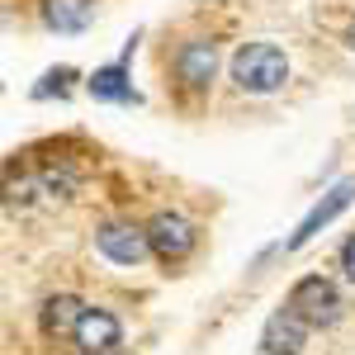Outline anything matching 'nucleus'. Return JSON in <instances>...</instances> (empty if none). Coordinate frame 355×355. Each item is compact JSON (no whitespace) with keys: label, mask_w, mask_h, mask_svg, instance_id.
I'll return each mask as SVG.
<instances>
[{"label":"nucleus","mask_w":355,"mask_h":355,"mask_svg":"<svg viewBox=\"0 0 355 355\" xmlns=\"http://www.w3.org/2000/svg\"><path fill=\"white\" fill-rule=\"evenodd\" d=\"M85 303L76 294H48V299L38 303V331L48 336V341H62V336H71L76 322H81Z\"/></svg>","instance_id":"obj_10"},{"label":"nucleus","mask_w":355,"mask_h":355,"mask_svg":"<svg viewBox=\"0 0 355 355\" xmlns=\"http://www.w3.org/2000/svg\"><path fill=\"white\" fill-rule=\"evenodd\" d=\"M147 242H152V256H157L162 266H180L194 246H199V232H194V223L185 218V214L162 209L157 218L147 223Z\"/></svg>","instance_id":"obj_4"},{"label":"nucleus","mask_w":355,"mask_h":355,"mask_svg":"<svg viewBox=\"0 0 355 355\" xmlns=\"http://www.w3.org/2000/svg\"><path fill=\"white\" fill-rule=\"evenodd\" d=\"M71 346L81 355H114L123 346V327H119V318L110 308H85L76 331H71Z\"/></svg>","instance_id":"obj_7"},{"label":"nucleus","mask_w":355,"mask_h":355,"mask_svg":"<svg viewBox=\"0 0 355 355\" xmlns=\"http://www.w3.org/2000/svg\"><path fill=\"white\" fill-rule=\"evenodd\" d=\"M351 199H355V175H346V180H336V185H331V190L299 218V227H294V237L284 242V251H299V246H308L331 218H341V214L351 209Z\"/></svg>","instance_id":"obj_6"},{"label":"nucleus","mask_w":355,"mask_h":355,"mask_svg":"<svg viewBox=\"0 0 355 355\" xmlns=\"http://www.w3.org/2000/svg\"><path fill=\"white\" fill-rule=\"evenodd\" d=\"M133 48H137V33L128 38V48H123V57H119V62L95 67V71H90L85 90H90L95 100H105V105H142V95H137L133 81H128V57H133Z\"/></svg>","instance_id":"obj_8"},{"label":"nucleus","mask_w":355,"mask_h":355,"mask_svg":"<svg viewBox=\"0 0 355 355\" xmlns=\"http://www.w3.org/2000/svg\"><path fill=\"white\" fill-rule=\"evenodd\" d=\"M171 71H175L180 90L204 95L214 85V76H218V43L214 38H185L175 48V57H171Z\"/></svg>","instance_id":"obj_3"},{"label":"nucleus","mask_w":355,"mask_h":355,"mask_svg":"<svg viewBox=\"0 0 355 355\" xmlns=\"http://www.w3.org/2000/svg\"><path fill=\"white\" fill-rule=\"evenodd\" d=\"M38 15L53 33H85L95 19V0H38Z\"/></svg>","instance_id":"obj_11"},{"label":"nucleus","mask_w":355,"mask_h":355,"mask_svg":"<svg viewBox=\"0 0 355 355\" xmlns=\"http://www.w3.org/2000/svg\"><path fill=\"white\" fill-rule=\"evenodd\" d=\"M341 270H346V279L355 284V232L341 242Z\"/></svg>","instance_id":"obj_14"},{"label":"nucleus","mask_w":355,"mask_h":355,"mask_svg":"<svg viewBox=\"0 0 355 355\" xmlns=\"http://www.w3.org/2000/svg\"><path fill=\"white\" fill-rule=\"evenodd\" d=\"M284 308H294L308 327H331L336 318H341V289L331 284L327 275H303L299 284L289 289V299H284Z\"/></svg>","instance_id":"obj_2"},{"label":"nucleus","mask_w":355,"mask_h":355,"mask_svg":"<svg viewBox=\"0 0 355 355\" xmlns=\"http://www.w3.org/2000/svg\"><path fill=\"white\" fill-rule=\"evenodd\" d=\"M232 81L246 95H275V90H284V81H289V57H284L279 43H266V38L242 43L232 53Z\"/></svg>","instance_id":"obj_1"},{"label":"nucleus","mask_w":355,"mask_h":355,"mask_svg":"<svg viewBox=\"0 0 355 355\" xmlns=\"http://www.w3.org/2000/svg\"><path fill=\"white\" fill-rule=\"evenodd\" d=\"M33 180H38V194H43V199H71V194L81 190V175H76L67 162L38 166V171H33Z\"/></svg>","instance_id":"obj_12"},{"label":"nucleus","mask_w":355,"mask_h":355,"mask_svg":"<svg viewBox=\"0 0 355 355\" xmlns=\"http://www.w3.org/2000/svg\"><path fill=\"white\" fill-rule=\"evenodd\" d=\"M95 251L110 261V266H123L133 270L152 256V242H147V227H133V223H100L95 227Z\"/></svg>","instance_id":"obj_5"},{"label":"nucleus","mask_w":355,"mask_h":355,"mask_svg":"<svg viewBox=\"0 0 355 355\" xmlns=\"http://www.w3.org/2000/svg\"><path fill=\"white\" fill-rule=\"evenodd\" d=\"M346 48L355 53V19H351V28H346Z\"/></svg>","instance_id":"obj_15"},{"label":"nucleus","mask_w":355,"mask_h":355,"mask_svg":"<svg viewBox=\"0 0 355 355\" xmlns=\"http://www.w3.org/2000/svg\"><path fill=\"white\" fill-rule=\"evenodd\" d=\"M308 322H303L294 308H275L270 318H266V327H261V351L266 355H299L303 351V341H308Z\"/></svg>","instance_id":"obj_9"},{"label":"nucleus","mask_w":355,"mask_h":355,"mask_svg":"<svg viewBox=\"0 0 355 355\" xmlns=\"http://www.w3.org/2000/svg\"><path fill=\"white\" fill-rule=\"evenodd\" d=\"M71 81H76V71H71V67H53V71H43V81L33 85V100H48V95L62 100V95L71 90Z\"/></svg>","instance_id":"obj_13"}]
</instances>
